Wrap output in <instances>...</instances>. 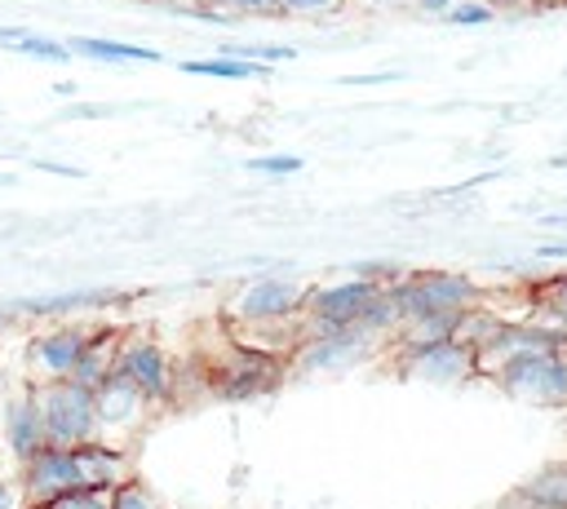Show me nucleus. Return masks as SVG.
Masks as SVG:
<instances>
[{
    "label": "nucleus",
    "mask_w": 567,
    "mask_h": 509,
    "mask_svg": "<svg viewBox=\"0 0 567 509\" xmlns=\"http://www.w3.org/2000/svg\"><path fill=\"white\" fill-rule=\"evenodd\" d=\"M18 500L22 509H44L71 491H80V474L71 460V447H40L31 460L18 465Z\"/></svg>",
    "instance_id": "11"
},
{
    "label": "nucleus",
    "mask_w": 567,
    "mask_h": 509,
    "mask_svg": "<svg viewBox=\"0 0 567 509\" xmlns=\"http://www.w3.org/2000/svg\"><path fill=\"white\" fill-rule=\"evenodd\" d=\"M93 323L84 319H58L35 328L22 341V381L31 385H49V381H71V372L80 367V354L89 345Z\"/></svg>",
    "instance_id": "7"
},
{
    "label": "nucleus",
    "mask_w": 567,
    "mask_h": 509,
    "mask_svg": "<svg viewBox=\"0 0 567 509\" xmlns=\"http://www.w3.org/2000/svg\"><path fill=\"white\" fill-rule=\"evenodd\" d=\"M540 221H545V226H567V212H545Z\"/></svg>",
    "instance_id": "36"
},
{
    "label": "nucleus",
    "mask_w": 567,
    "mask_h": 509,
    "mask_svg": "<svg viewBox=\"0 0 567 509\" xmlns=\"http://www.w3.org/2000/svg\"><path fill=\"white\" fill-rule=\"evenodd\" d=\"M0 443H4V451H9L13 465H22V460H31L40 447H49L31 381H18V385H9V389L0 394Z\"/></svg>",
    "instance_id": "12"
},
{
    "label": "nucleus",
    "mask_w": 567,
    "mask_h": 509,
    "mask_svg": "<svg viewBox=\"0 0 567 509\" xmlns=\"http://www.w3.org/2000/svg\"><path fill=\"white\" fill-rule=\"evenodd\" d=\"M106 509H164V500L142 482V474H133L128 482H120V487L106 496Z\"/></svg>",
    "instance_id": "21"
},
{
    "label": "nucleus",
    "mask_w": 567,
    "mask_h": 509,
    "mask_svg": "<svg viewBox=\"0 0 567 509\" xmlns=\"http://www.w3.org/2000/svg\"><path fill=\"white\" fill-rule=\"evenodd\" d=\"M151 416H155V407L128 381H120V376H106L93 389V420H97V438H106V443L133 447Z\"/></svg>",
    "instance_id": "10"
},
{
    "label": "nucleus",
    "mask_w": 567,
    "mask_h": 509,
    "mask_svg": "<svg viewBox=\"0 0 567 509\" xmlns=\"http://www.w3.org/2000/svg\"><path fill=\"white\" fill-rule=\"evenodd\" d=\"M159 4H164V9H177V13H182V9H186V4H195V0H159Z\"/></svg>",
    "instance_id": "38"
},
{
    "label": "nucleus",
    "mask_w": 567,
    "mask_h": 509,
    "mask_svg": "<svg viewBox=\"0 0 567 509\" xmlns=\"http://www.w3.org/2000/svg\"><path fill=\"white\" fill-rule=\"evenodd\" d=\"M71 115H80V120H97V115H106V106H71Z\"/></svg>",
    "instance_id": "34"
},
{
    "label": "nucleus",
    "mask_w": 567,
    "mask_h": 509,
    "mask_svg": "<svg viewBox=\"0 0 567 509\" xmlns=\"http://www.w3.org/2000/svg\"><path fill=\"white\" fill-rule=\"evenodd\" d=\"M567 0H527V9H563Z\"/></svg>",
    "instance_id": "35"
},
{
    "label": "nucleus",
    "mask_w": 567,
    "mask_h": 509,
    "mask_svg": "<svg viewBox=\"0 0 567 509\" xmlns=\"http://www.w3.org/2000/svg\"><path fill=\"white\" fill-rule=\"evenodd\" d=\"M35 168H44V173H58V177H84V168H71V164H53V159H35Z\"/></svg>",
    "instance_id": "32"
},
{
    "label": "nucleus",
    "mask_w": 567,
    "mask_h": 509,
    "mask_svg": "<svg viewBox=\"0 0 567 509\" xmlns=\"http://www.w3.org/2000/svg\"><path fill=\"white\" fill-rule=\"evenodd\" d=\"M66 49L75 58H93V62H164L159 49L128 44V40H106V35H71Z\"/></svg>",
    "instance_id": "16"
},
{
    "label": "nucleus",
    "mask_w": 567,
    "mask_h": 509,
    "mask_svg": "<svg viewBox=\"0 0 567 509\" xmlns=\"http://www.w3.org/2000/svg\"><path fill=\"white\" fill-rule=\"evenodd\" d=\"M385 367L403 381H425V385H465L478 376L474 350L461 341H416V345H390Z\"/></svg>",
    "instance_id": "8"
},
{
    "label": "nucleus",
    "mask_w": 567,
    "mask_h": 509,
    "mask_svg": "<svg viewBox=\"0 0 567 509\" xmlns=\"http://www.w3.org/2000/svg\"><path fill=\"white\" fill-rule=\"evenodd\" d=\"M186 75H199V80H266L275 66H261V62H244V58H186L182 62Z\"/></svg>",
    "instance_id": "18"
},
{
    "label": "nucleus",
    "mask_w": 567,
    "mask_h": 509,
    "mask_svg": "<svg viewBox=\"0 0 567 509\" xmlns=\"http://www.w3.org/2000/svg\"><path fill=\"white\" fill-rule=\"evenodd\" d=\"M235 22L244 18H284V0H217Z\"/></svg>",
    "instance_id": "25"
},
{
    "label": "nucleus",
    "mask_w": 567,
    "mask_h": 509,
    "mask_svg": "<svg viewBox=\"0 0 567 509\" xmlns=\"http://www.w3.org/2000/svg\"><path fill=\"white\" fill-rule=\"evenodd\" d=\"M18 53L22 58H40V62H66L71 58V49H66V40H53V35H27L22 44H18Z\"/></svg>",
    "instance_id": "24"
},
{
    "label": "nucleus",
    "mask_w": 567,
    "mask_h": 509,
    "mask_svg": "<svg viewBox=\"0 0 567 509\" xmlns=\"http://www.w3.org/2000/svg\"><path fill=\"white\" fill-rule=\"evenodd\" d=\"M71 460L80 474V491H93V496H111L120 482H128L137 474L133 447L106 443V438H89V443L71 447Z\"/></svg>",
    "instance_id": "13"
},
{
    "label": "nucleus",
    "mask_w": 567,
    "mask_h": 509,
    "mask_svg": "<svg viewBox=\"0 0 567 509\" xmlns=\"http://www.w3.org/2000/svg\"><path fill=\"white\" fill-rule=\"evenodd\" d=\"M390 301L399 310V323L425 319V314H461L487 301V288L465 270H403L390 283Z\"/></svg>",
    "instance_id": "3"
},
{
    "label": "nucleus",
    "mask_w": 567,
    "mask_h": 509,
    "mask_svg": "<svg viewBox=\"0 0 567 509\" xmlns=\"http://www.w3.org/2000/svg\"><path fill=\"white\" fill-rule=\"evenodd\" d=\"M195 372H199L208 398H221V403H257V398H266L270 389L284 385L288 354H275L266 345H252V341H244V336H235L226 328V336H221L217 350L195 354Z\"/></svg>",
    "instance_id": "2"
},
{
    "label": "nucleus",
    "mask_w": 567,
    "mask_h": 509,
    "mask_svg": "<svg viewBox=\"0 0 567 509\" xmlns=\"http://www.w3.org/2000/svg\"><path fill=\"white\" fill-rule=\"evenodd\" d=\"M443 22L447 27H487V22H496V4L492 0H456Z\"/></svg>",
    "instance_id": "23"
},
{
    "label": "nucleus",
    "mask_w": 567,
    "mask_h": 509,
    "mask_svg": "<svg viewBox=\"0 0 567 509\" xmlns=\"http://www.w3.org/2000/svg\"><path fill=\"white\" fill-rule=\"evenodd\" d=\"M306 297H310V283H301L292 274L244 279L221 305V328H230L235 336L266 345L275 354H292V345L301 341Z\"/></svg>",
    "instance_id": "1"
},
{
    "label": "nucleus",
    "mask_w": 567,
    "mask_h": 509,
    "mask_svg": "<svg viewBox=\"0 0 567 509\" xmlns=\"http://www.w3.org/2000/svg\"><path fill=\"white\" fill-rule=\"evenodd\" d=\"M18 314H13V305H0V328H9Z\"/></svg>",
    "instance_id": "37"
},
{
    "label": "nucleus",
    "mask_w": 567,
    "mask_h": 509,
    "mask_svg": "<svg viewBox=\"0 0 567 509\" xmlns=\"http://www.w3.org/2000/svg\"><path fill=\"white\" fill-rule=\"evenodd\" d=\"M31 389H35V407H40L49 447H80V443L97 438L93 389H84L80 381H49V385H31Z\"/></svg>",
    "instance_id": "9"
},
{
    "label": "nucleus",
    "mask_w": 567,
    "mask_h": 509,
    "mask_svg": "<svg viewBox=\"0 0 567 509\" xmlns=\"http://www.w3.org/2000/svg\"><path fill=\"white\" fill-rule=\"evenodd\" d=\"M244 168L257 177H297L306 168V159L292 150H279V155H252V159H244Z\"/></svg>",
    "instance_id": "22"
},
{
    "label": "nucleus",
    "mask_w": 567,
    "mask_h": 509,
    "mask_svg": "<svg viewBox=\"0 0 567 509\" xmlns=\"http://www.w3.org/2000/svg\"><path fill=\"white\" fill-rule=\"evenodd\" d=\"M354 0H284V22H332L346 18Z\"/></svg>",
    "instance_id": "20"
},
{
    "label": "nucleus",
    "mask_w": 567,
    "mask_h": 509,
    "mask_svg": "<svg viewBox=\"0 0 567 509\" xmlns=\"http://www.w3.org/2000/svg\"><path fill=\"white\" fill-rule=\"evenodd\" d=\"M120 336H124V328H120V323H93V332H89V345H84V354H80V367L71 372V381H80L84 389H97V385L111 376V367H115V350H120Z\"/></svg>",
    "instance_id": "14"
},
{
    "label": "nucleus",
    "mask_w": 567,
    "mask_h": 509,
    "mask_svg": "<svg viewBox=\"0 0 567 509\" xmlns=\"http://www.w3.org/2000/svg\"><path fill=\"white\" fill-rule=\"evenodd\" d=\"M18 505V482L0 474V509H13Z\"/></svg>",
    "instance_id": "33"
},
{
    "label": "nucleus",
    "mask_w": 567,
    "mask_h": 509,
    "mask_svg": "<svg viewBox=\"0 0 567 509\" xmlns=\"http://www.w3.org/2000/svg\"><path fill=\"white\" fill-rule=\"evenodd\" d=\"M217 53H221V58L261 62V66H279V62H292V58H297V49H292V44H266V40H226Z\"/></svg>",
    "instance_id": "19"
},
{
    "label": "nucleus",
    "mask_w": 567,
    "mask_h": 509,
    "mask_svg": "<svg viewBox=\"0 0 567 509\" xmlns=\"http://www.w3.org/2000/svg\"><path fill=\"white\" fill-rule=\"evenodd\" d=\"M536 257H540V261H567V239H545V243L536 248Z\"/></svg>",
    "instance_id": "30"
},
{
    "label": "nucleus",
    "mask_w": 567,
    "mask_h": 509,
    "mask_svg": "<svg viewBox=\"0 0 567 509\" xmlns=\"http://www.w3.org/2000/svg\"><path fill=\"white\" fill-rule=\"evenodd\" d=\"M27 35H31V27H18V22L13 27H0V44H9V49H18Z\"/></svg>",
    "instance_id": "31"
},
{
    "label": "nucleus",
    "mask_w": 567,
    "mask_h": 509,
    "mask_svg": "<svg viewBox=\"0 0 567 509\" xmlns=\"http://www.w3.org/2000/svg\"><path fill=\"white\" fill-rule=\"evenodd\" d=\"M505 398L527 407L567 412V350H532L487 376Z\"/></svg>",
    "instance_id": "5"
},
{
    "label": "nucleus",
    "mask_w": 567,
    "mask_h": 509,
    "mask_svg": "<svg viewBox=\"0 0 567 509\" xmlns=\"http://www.w3.org/2000/svg\"><path fill=\"white\" fill-rule=\"evenodd\" d=\"M44 509H106V496L71 491V496H62V500H53V505H44Z\"/></svg>",
    "instance_id": "27"
},
{
    "label": "nucleus",
    "mask_w": 567,
    "mask_h": 509,
    "mask_svg": "<svg viewBox=\"0 0 567 509\" xmlns=\"http://www.w3.org/2000/svg\"><path fill=\"white\" fill-rule=\"evenodd\" d=\"M111 376L128 381V385L159 412V407H173V403H177V389H182V359H173L151 332L124 328Z\"/></svg>",
    "instance_id": "4"
},
{
    "label": "nucleus",
    "mask_w": 567,
    "mask_h": 509,
    "mask_svg": "<svg viewBox=\"0 0 567 509\" xmlns=\"http://www.w3.org/2000/svg\"><path fill=\"white\" fill-rule=\"evenodd\" d=\"M350 9L377 13V18H399V13H412V0H354Z\"/></svg>",
    "instance_id": "26"
},
{
    "label": "nucleus",
    "mask_w": 567,
    "mask_h": 509,
    "mask_svg": "<svg viewBox=\"0 0 567 509\" xmlns=\"http://www.w3.org/2000/svg\"><path fill=\"white\" fill-rule=\"evenodd\" d=\"M523 319H536L567 336V274H540L527 283V310Z\"/></svg>",
    "instance_id": "15"
},
{
    "label": "nucleus",
    "mask_w": 567,
    "mask_h": 509,
    "mask_svg": "<svg viewBox=\"0 0 567 509\" xmlns=\"http://www.w3.org/2000/svg\"><path fill=\"white\" fill-rule=\"evenodd\" d=\"M514 491L527 496V500H536V505H545V509H567V460L540 465V469L527 474Z\"/></svg>",
    "instance_id": "17"
},
{
    "label": "nucleus",
    "mask_w": 567,
    "mask_h": 509,
    "mask_svg": "<svg viewBox=\"0 0 567 509\" xmlns=\"http://www.w3.org/2000/svg\"><path fill=\"white\" fill-rule=\"evenodd\" d=\"M390 341H381L368 328H337V332H306L292 354H288V376H328V372H350L377 354H385Z\"/></svg>",
    "instance_id": "6"
},
{
    "label": "nucleus",
    "mask_w": 567,
    "mask_h": 509,
    "mask_svg": "<svg viewBox=\"0 0 567 509\" xmlns=\"http://www.w3.org/2000/svg\"><path fill=\"white\" fill-rule=\"evenodd\" d=\"M403 71H363V75H341V84H394Z\"/></svg>",
    "instance_id": "29"
},
{
    "label": "nucleus",
    "mask_w": 567,
    "mask_h": 509,
    "mask_svg": "<svg viewBox=\"0 0 567 509\" xmlns=\"http://www.w3.org/2000/svg\"><path fill=\"white\" fill-rule=\"evenodd\" d=\"M452 4H456V0H412V13H416V18H434V22H443Z\"/></svg>",
    "instance_id": "28"
}]
</instances>
